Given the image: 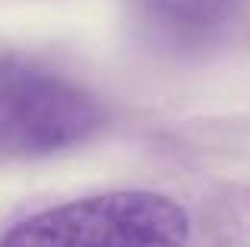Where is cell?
<instances>
[{"instance_id":"cell-1","label":"cell","mask_w":250,"mask_h":247,"mask_svg":"<svg viewBox=\"0 0 250 247\" xmlns=\"http://www.w3.org/2000/svg\"><path fill=\"white\" fill-rule=\"evenodd\" d=\"M187 238L190 219L171 197L121 190L35 212L0 247H184Z\"/></svg>"},{"instance_id":"cell-2","label":"cell","mask_w":250,"mask_h":247,"mask_svg":"<svg viewBox=\"0 0 250 247\" xmlns=\"http://www.w3.org/2000/svg\"><path fill=\"white\" fill-rule=\"evenodd\" d=\"M0 124L22 152H57L89 140L102 124V108L63 76L22 61H3Z\"/></svg>"},{"instance_id":"cell-3","label":"cell","mask_w":250,"mask_h":247,"mask_svg":"<svg viewBox=\"0 0 250 247\" xmlns=\"http://www.w3.org/2000/svg\"><path fill=\"white\" fill-rule=\"evenodd\" d=\"M234 0H136L143 19L171 41H200L219 29Z\"/></svg>"}]
</instances>
